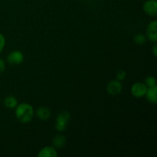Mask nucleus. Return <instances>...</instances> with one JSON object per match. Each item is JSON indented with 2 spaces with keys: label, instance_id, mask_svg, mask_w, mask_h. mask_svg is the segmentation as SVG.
I'll return each instance as SVG.
<instances>
[{
  "label": "nucleus",
  "instance_id": "nucleus-13",
  "mask_svg": "<svg viewBox=\"0 0 157 157\" xmlns=\"http://www.w3.org/2000/svg\"><path fill=\"white\" fill-rule=\"evenodd\" d=\"M133 40H134V42L136 44H140H140H145L146 41H147V38H146V36L140 33L135 35Z\"/></svg>",
  "mask_w": 157,
  "mask_h": 157
},
{
  "label": "nucleus",
  "instance_id": "nucleus-15",
  "mask_svg": "<svg viewBox=\"0 0 157 157\" xmlns=\"http://www.w3.org/2000/svg\"><path fill=\"white\" fill-rule=\"evenodd\" d=\"M126 76H127V73H126L125 71H124V70L118 71L117 73V75H116L117 80L119 81H124V80L125 79Z\"/></svg>",
  "mask_w": 157,
  "mask_h": 157
},
{
  "label": "nucleus",
  "instance_id": "nucleus-17",
  "mask_svg": "<svg viewBox=\"0 0 157 157\" xmlns=\"http://www.w3.org/2000/svg\"><path fill=\"white\" fill-rule=\"evenodd\" d=\"M6 68V65H5V62L2 58H0V74L2 73Z\"/></svg>",
  "mask_w": 157,
  "mask_h": 157
},
{
  "label": "nucleus",
  "instance_id": "nucleus-3",
  "mask_svg": "<svg viewBox=\"0 0 157 157\" xmlns=\"http://www.w3.org/2000/svg\"><path fill=\"white\" fill-rule=\"evenodd\" d=\"M147 90V87L146 86L145 84L137 82L135 83V84L132 86L131 89H130V92H131L132 95H133L134 98H143L144 96H145Z\"/></svg>",
  "mask_w": 157,
  "mask_h": 157
},
{
  "label": "nucleus",
  "instance_id": "nucleus-1",
  "mask_svg": "<svg viewBox=\"0 0 157 157\" xmlns=\"http://www.w3.org/2000/svg\"><path fill=\"white\" fill-rule=\"evenodd\" d=\"M15 116L17 119L23 124H27L31 122L34 117L33 107L29 104L22 103L16 106Z\"/></svg>",
  "mask_w": 157,
  "mask_h": 157
},
{
  "label": "nucleus",
  "instance_id": "nucleus-2",
  "mask_svg": "<svg viewBox=\"0 0 157 157\" xmlns=\"http://www.w3.org/2000/svg\"><path fill=\"white\" fill-rule=\"evenodd\" d=\"M71 118V114L67 111H62L58 115L56 118L55 129L58 131H64L67 128V125Z\"/></svg>",
  "mask_w": 157,
  "mask_h": 157
},
{
  "label": "nucleus",
  "instance_id": "nucleus-11",
  "mask_svg": "<svg viewBox=\"0 0 157 157\" xmlns=\"http://www.w3.org/2000/svg\"><path fill=\"white\" fill-rule=\"evenodd\" d=\"M52 144L55 148H62L66 144V137L64 135H56L52 140Z\"/></svg>",
  "mask_w": 157,
  "mask_h": 157
},
{
  "label": "nucleus",
  "instance_id": "nucleus-4",
  "mask_svg": "<svg viewBox=\"0 0 157 157\" xmlns=\"http://www.w3.org/2000/svg\"><path fill=\"white\" fill-rule=\"evenodd\" d=\"M123 90V85L121 81L117 80H113L108 83L107 86V91L112 96H116L121 93Z\"/></svg>",
  "mask_w": 157,
  "mask_h": 157
},
{
  "label": "nucleus",
  "instance_id": "nucleus-9",
  "mask_svg": "<svg viewBox=\"0 0 157 157\" xmlns=\"http://www.w3.org/2000/svg\"><path fill=\"white\" fill-rule=\"evenodd\" d=\"M146 97L147 99L152 104H156L157 102V87H151L147 88V92H146Z\"/></svg>",
  "mask_w": 157,
  "mask_h": 157
},
{
  "label": "nucleus",
  "instance_id": "nucleus-8",
  "mask_svg": "<svg viewBox=\"0 0 157 157\" xmlns=\"http://www.w3.org/2000/svg\"><path fill=\"white\" fill-rule=\"evenodd\" d=\"M38 157H57L58 153L52 147H44L38 153Z\"/></svg>",
  "mask_w": 157,
  "mask_h": 157
},
{
  "label": "nucleus",
  "instance_id": "nucleus-5",
  "mask_svg": "<svg viewBox=\"0 0 157 157\" xmlns=\"http://www.w3.org/2000/svg\"><path fill=\"white\" fill-rule=\"evenodd\" d=\"M7 61L9 64H20L24 61V55L20 51H13L8 55Z\"/></svg>",
  "mask_w": 157,
  "mask_h": 157
},
{
  "label": "nucleus",
  "instance_id": "nucleus-6",
  "mask_svg": "<svg viewBox=\"0 0 157 157\" xmlns=\"http://www.w3.org/2000/svg\"><path fill=\"white\" fill-rule=\"evenodd\" d=\"M147 37L150 41L156 43L157 41V21H151L147 28Z\"/></svg>",
  "mask_w": 157,
  "mask_h": 157
},
{
  "label": "nucleus",
  "instance_id": "nucleus-16",
  "mask_svg": "<svg viewBox=\"0 0 157 157\" xmlns=\"http://www.w3.org/2000/svg\"><path fill=\"white\" fill-rule=\"evenodd\" d=\"M5 45H6V38L2 34L0 33V53L4 49Z\"/></svg>",
  "mask_w": 157,
  "mask_h": 157
},
{
  "label": "nucleus",
  "instance_id": "nucleus-10",
  "mask_svg": "<svg viewBox=\"0 0 157 157\" xmlns=\"http://www.w3.org/2000/svg\"><path fill=\"white\" fill-rule=\"evenodd\" d=\"M35 113H36V116L38 117V119L41 120V121H46L51 116L50 110L46 107H39L36 110Z\"/></svg>",
  "mask_w": 157,
  "mask_h": 157
},
{
  "label": "nucleus",
  "instance_id": "nucleus-12",
  "mask_svg": "<svg viewBox=\"0 0 157 157\" xmlns=\"http://www.w3.org/2000/svg\"><path fill=\"white\" fill-rule=\"evenodd\" d=\"M4 105L6 106L7 108L9 109H13L15 107H16V106L18 105V101H17L16 98L15 97L12 96V95H9L7 96L4 99Z\"/></svg>",
  "mask_w": 157,
  "mask_h": 157
},
{
  "label": "nucleus",
  "instance_id": "nucleus-18",
  "mask_svg": "<svg viewBox=\"0 0 157 157\" xmlns=\"http://www.w3.org/2000/svg\"><path fill=\"white\" fill-rule=\"evenodd\" d=\"M153 55H154V56L156 57L157 56V44H156V43H155V44L153 45Z\"/></svg>",
  "mask_w": 157,
  "mask_h": 157
},
{
  "label": "nucleus",
  "instance_id": "nucleus-14",
  "mask_svg": "<svg viewBox=\"0 0 157 157\" xmlns=\"http://www.w3.org/2000/svg\"><path fill=\"white\" fill-rule=\"evenodd\" d=\"M146 86L148 87L156 86V80L153 76H148L145 80Z\"/></svg>",
  "mask_w": 157,
  "mask_h": 157
},
{
  "label": "nucleus",
  "instance_id": "nucleus-7",
  "mask_svg": "<svg viewBox=\"0 0 157 157\" xmlns=\"http://www.w3.org/2000/svg\"><path fill=\"white\" fill-rule=\"evenodd\" d=\"M144 11L150 16H156L157 15V2L156 0H148L144 5Z\"/></svg>",
  "mask_w": 157,
  "mask_h": 157
}]
</instances>
